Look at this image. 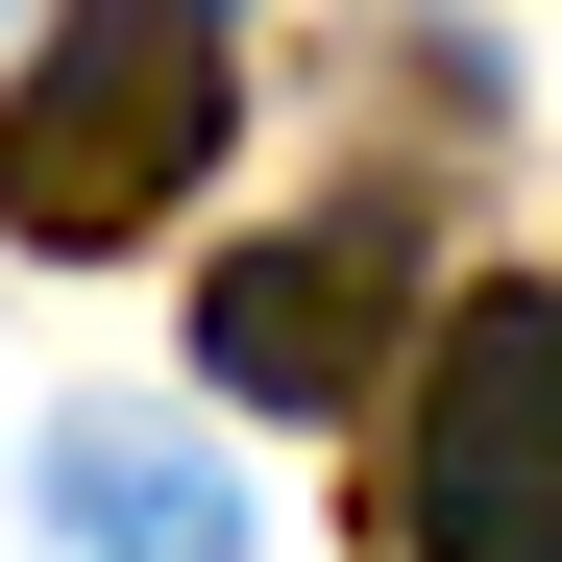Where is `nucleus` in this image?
<instances>
[{"mask_svg":"<svg viewBox=\"0 0 562 562\" xmlns=\"http://www.w3.org/2000/svg\"><path fill=\"white\" fill-rule=\"evenodd\" d=\"M221 99H245V0H49L25 99H0V245H49V269L147 245L221 171Z\"/></svg>","mask_w":562,"mask_h":562,"instance_id":"f257e3e1","label":"nucleus"},{"mask_svg":"<svg viewBox=\"0 0 562 562\" xmlns=\"http://www.w3.org/2000/svg\"><path fill=\"white\" fill-rule=\"evenodd\" d=\"M416 562H562V294L490 269L440 294V392H416Z\"/></svg>","mask_w":562,"mask_h":562,"instance_id":"f03ea898","label":"nucleus"},{"mask_svg":"<svg viewBox=\"0 0 562 562\" xmlns=\"http://www.w3.org/2000/svg\"><path fill=\"white\" fill-rule=\"evenodd\" d=\"M196 367L245 416H342L367 367H392V221H294V245H245L221 294H196Z\"/></svg>","mask_w":562,"mask_h":562,"instance_id":"7ed1b4c3","label":"nucleus"},{"mask_svg":"<svg viewBox=\"0 0 562 562\" xmlns=\"http://www.w3.org/2000/svg\"><path fill=\"white\" fill-rule=\"evenodd\" d=\"M49 538H74V562H269L245 464L171 440V416H49Z\"/></svg>","mask_w":562,"mask_h":562,"instance_id":"20e7f679","label":"nucleus"}]
</instances>
